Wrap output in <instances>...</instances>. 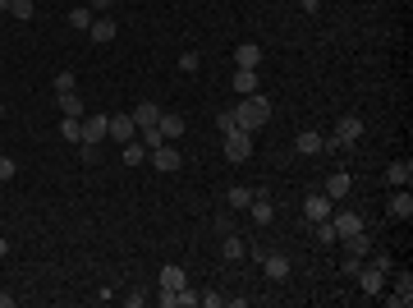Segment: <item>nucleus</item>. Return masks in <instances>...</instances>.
Instances as JSON below:
<instances>
[{"label":"nucleus","mask_w":413,"mask_h":308,"mask_svg":"<svg viewBox=\"0 0 413 308\" xmlns=\"http://www.w3.org/2000/svg\"><path fill=\"white\" fill-rule=\"evenodd\" d=\"M156 286H161V290H184L188 286V276H184V267H161V276H156Z\"/></svg>","instance_id":"19"},{"label":"nucleus","mask_w":413,"mask_h":308,"mask_svg":"<svg viewBox=\"0 0 413 308\" xmlns=\"http://www.w3.org/2000/svg\"><path fill=\"white\" fill-rule=\"evenodd\" d=\"M299 10H303V14H317V10H322V0H299Z\"/></svg>","instance_id":"39"},{"label":"nucleus","mask_w":413,"mask_h":308,"mask_svg":"<svg viewBox=\"0 0 413 308\" xmlns=\"http://www.w3.org/2000/svg\"><path fill=\"white\" fill-rule=\"evenodd\" d=\"M248 217L257 221V226H271V221H276V207H271V198H266V189H257V193H253Z\"/></svg>","instance_id":"11"},{"label":"nucleus","mask_w":413,"mask_h":308,"mask_svg":"<svg viewBox=\"0 0 413 308\" xmlns=\"http://www.w3.org/2000/svg\"><path fill=\"white\" fill-rule=\"evenodd\" d=\"M331 138H336L340 147H354V143L363 138V120H359V115H340V120H336V133H331Z\"/></svg>","instance_id":"4"},{"label":"nucleus","mask_w":413,"mask_h":308,"mask_svg":"<svg viewBox=\"0 0 413 308\" xmlns=\"http://www.w3.org/2000/svg\"><path fill=\"white\" fill-rule=\"evenodd\" d=\"M55 92H78V83H74L69 69H65V74H55Z\"/></svg>","instance_id":"33"},{"label":"nucleus","mask_w":413,"mask_h":308,"mask_svg":"<svg viewBox=\"0 0 413 308\" xmlns=\"http://www.w3.org/2000/svg\"><path fill=\"white\" fill-rule=\"evenodd\" d=\"M386 179H391L395 189H409V179H413V161H391V166H386Z\"/></svg>","instance_id":"20"},{"label":"nucleus","mask_w":413,"mask_h":308,"mask_svg":"<svg viewBox=\"0 0 413 308\" xmlns=\"http://www.w3.org/2000/svg\"><path fill=\"white\" fill-rule=\"evenodd\" d=\"M92 19H97V14H92V5H74V10H69V28H74V33H87V28H92Z\"/></svg>","instance_id":"23"},{"label":"nucleus","mask_w":413,"mask_h":308,"mask_svg":"<svg viewBox=\"0 0 413 308\" xmlns=\"http://www.w3.org/2000/svg\"><path fill=\"white\" fill-rule=\"evenodd\" d=\"M87 37H92V42H115V19H92Z\"/></svg>","instance_id":"25"},{"label":"nucleus","mask_w":413,"mask_h":308,"mask_svg":"<svg viewBox=\"0 0 413 308\" xmlns=\"http://www.w3.org/2000/svg\"><path fill=\"white\" fill-rule=\"evenodd\" d=\"M257 65H262V46L257 42L234 46V69H257Z\"/></svg>","instance_id":"13"},{"label":"nucleus","mask_w":413,"mask_h":308,"mask_svg":"<svg viewBox=\"0 0 413 308\" xmlns=\"http://www.w3.org/2000/svg\"><path fill=\"white\" fill-rule=\"evenodd\" d=\"M55 106L65 110V115H78V120H83V97H78V92H55Z\"/></svg>","instance_id":"26"},{"label":"nucleus","mask_w":413,"mask_h":308,"mask_svg":"<svg viewBox=\"0 0 413 308\" xmlns=\"http://www.w3.org/2000/svg\"><path fill=\"white\" fill-rule=\"evenodd\" d=\"M101 10H110V0H92V14H101Z\"/></svg>","instance_id":"40"},{"label":"nucleus","mask_w":413,"mask_h":308,"mask_svg":"<svg viewBox=\"0 0 413 308\" xmlns=\"http://www.w3.org/2000/svg\"><path fill=\"white\" fill-rule=\"evenodd\" d=\"M60 138H65V143H83V120H78V115H65V120H60Z\"/></svg>","instance_id":"27"},{"label":"nucleus","mask_w":413,"mask_h":308,"mask_svg":"<svg viewBox=\"0 0 413 308\" xmlns=\"http://www.w3.org/2000/svg\"><path fill=\"white\" fill-rule=\"evenodd\" d=\"M331 226H336V235L345 240V235H354V230H363L368 221L359 217V212H349V207H340V212H331Z\"/></svg>","instance_id":"10"},{"label":"nucleus","mask_w":413,"mask_h":308,"mask_svg":"<svg viewBox=\"0 0 413 308\" xmlns=\"http://www.w3.org/2000/svg\"><path fill=\"white\" fill-rule=\"evenodd\" d=\"M5 10H10V14H14V19H19V23H28V19H33V14H37V5H33V0H10Z\"/></svg>","instance_id":"29"},{"label":"nucleus","mask_w":413,"mask_h":308,"mask_svg":"<svg viewBox=\"0 0 413 308\" xmlns=\"http://www.w3.org/2000/svg\"><path fill=\"white\" fill-rule=\"evenodd\" d=\"M5 5H10V0H0V10H5Z\"/></svg>","instance_id":"42"},{"label":"nucleus","mask_w":413,"mask_h":308,"mask_svg":"<svg viewBox=\"0 0 413 308\" xmlns=\"http://www.w3.org/2000/svg\"><path fill=\"white\" fill-rule=\"evenodd\" d=\"M326 217H331V198L326 193H313V198L303 203V221L313 226V221H326Z\"/></svg>","instance_id":"15"},{"label":"nucleus","mask_w":413,"mask_h":308,"mask_svg":"<svg viewBox=\"0 0 413 308\" xmlns=\"http://www.w3.org/2000/svg\"><path fill=\"white\" fill-rule=\"evenodd\" d=\"M349 184H354V179H349V170H336V175L326 179V198H331V203H345V198H349Z\"/></svg>","instance_id":"17"},{"label":"nucleus","mask_w":413,"mask_h":308,"mask_svg":"<svg viewBox=\"0 0 413 308\" xmlns=\"http://www.w3.org/2000/svg\"><path fill=\"white\" fill-rule=\"evenodd\" d=\"M0 115H5V106H0Z\"/></svg>","instance_id":"43"},{"label":"nucleus","mask_w":413,"mask_h":308,"mask_svg":"<svg viewBox=\"0 0 413 308\" xmlns=\"http://www.w3.org/2000/svg\"><path fill=\"white\" fill-rule=\"evenodd\" d=\"M266 120H271V101L262 97V92H253V97H243L239 106H234V124L248 129V133H257Z\"/></svg>","instance_id":"1"},{"label":"nucleus","mask_w":413,"mask_h":308,"mask_svg":"<svg viewBox=\"0 0 413 308\" xmlns=\"http://www.w3.org/2000/svg\"><path fill=\"white\" fill-rule=\"evenodd\" d=\"M197 65H202V55H197V51H184V55H179V74H197Z\"/></svg>","instance_id":"31"},{"label":"nucleus","mask_w":413,"mask_h":308,"mask_svg":"<svg viewBox=\"0 0 413 308\" xmlns=\"http://www.w3.org/2000/svg\"><path fill=\"white\" fill-rule=\"evenodd\" d=\"M234 92H239V97H253V92H257V69H234Z\"/></svg>","instance_id":"24"},{"label":"nucleus","mask_w":413,"mask_h":308,"mask_svg":"<svg viewBox=\"0 0 413 308\" xmlns=\"http://www.w3.org/2000/svg\"><path fill=\"white\" fill-rule=\"evenodd\" d=\"M340 267H345V276H354V272L363 267V258H349V254H345V263H340Z\"/></svg>","instance_id":"37"},{"label":"nucleus","mask_w":413,"mask_h":308,"mask_svg":"<svg viewBox=\"0 0 413 308\" xmlns=\"http://www.w3.org/2000/svg\"><path fill=\"white\" fill-rule=\"evenodd\" d=\"M216 129H220V133H230V129H239V124H234V110H220V115H216Z\"/></svg>","instance_id":"35"},{"label":"nucleus","mask_w":413,"mask_h":308,"mask_svg":"<svg viewBox=\"0 0 413 308\" xmlns=\"http://www.w3.org/2000/svg\"><path fill=\"white\" fill-rule=\"evenodd\" d=\"M129 115H133V124H138V129H152V124L161 120V106H156V101H142V106L129 110Z\"/></svg>","instance_id":"18"},{"label":"nucleus","mask_w":413,"mask_h":308,"mask_svg":"<svg viewBox=\"0 0 413 308\" xmlns=\"http://www.w3.org/2000/svg\"><path fill=\"white\" fill-rule=\"evenodd\" d=\"M14 175H19V161H14V156H0V184L14 179Z\"/></svg>","instance_id":"32"},{"label":"nucleus","mask_w":413,"mask_h":308,"mask_svg":"<svg viewBox=\"0 0 413 308\" xmlns=\"http://www.w3.org/2000/svg\"><path fill=\"white\" fill-rule=\"evenodd\" d=\"M262 267H266V281H290V258L280 254V249H271V254H262Z\"/></svg>","instance_id":"6"},{"label":"nucleus","mask_w":413,"mask_h":308,"mask_svg":"<svg viewBox=\"0 0 413 308\" xmlns=\"http://www.w3.org/2000/svg\"><path fill=\"white\" fill-rule=\"evenodd\" d=\"M368 258H372V267H381V272H386V276L395 272V258H391V254H368Z\"/></svg>","instance_id":"34"},{"label":"nucleus","mask_w":413,"mask_h":308,"mask_svg":"<svg viewBox=\"0 0 413 308\" xmlns=\"http://www.w3.org/2000/svg\"><path fill=\"white\" fill-rule=\"evenodd\" d=\"M106 138H115V143H133L138 138V124H133V115H106Z\"/></svg>","instance_id":"3"},{"label":"nucleus","mask_w":413,"mask_h":308,"mask_svg":"<svg viewBox=\"0 0 413 308\" xmlns=\"http://www.w3.org/2000/svg\"><path fill=\"white\" fill-rule=\"evenodd\" d=\"M294 152H299V156H317V152H326V133L303 129L299 138H294Z\"/></svg>","instance_id":"8"},{"label":"nucleus","mask_w":413,"mask_h":308,"mask_svg":"<svg viewBox=\"0 0 413 308\" xmlns=\"http://www.w3.org/2000/svg\"><path fill=\"white\" fill-rule=\"evenodd\" d=\"M220 147H225L230 161H248L253 156V133L248 129H230V133H220Z\"/></svg>","instance_id":"2"},{"label":"nucleus","mask_w":413,"mask_h":308,"mask_svg":"<svg viewBox=\"0 0 413 308\" xmlns=\"http://www.w3.org/2000/svg\"><path fill=\"white\" fill-rule=\"evenodd\" d=\"M193 304H197V295H193V290L184 286V290H179V308H193Z\"/></svg>","instance_id":"38"},{"label":"nucleus","mask_w":413,"mask_h":308,"mask_svg":"<svg viewBox=\"0 0 413 308\" xmlns=\"http://www.w3.org/2000/svg\"><path fill=\"white\" fill-rule=\"evenodd\" d=\"M354 276H359L363 295H381V290H386V272H381V267H372V263H363Z\"/></svg>","instance_id":"7"},{"label":"nucleus","mask_w":413,"mask_h":308,"mask_svg":"<svg viewBox=\"0 0 413 308\" xmlns=\"http://www.w3.org/2000/svg\"><path fill=\"white\" fill-rule=\"evenodd\" d=\"M161 304L165 308H179V290H161Z\"/></svg>","instance_id":"36"},{"label":"nucleus","mask_w":413,"mask_h":308,"mask_svg":"<svg viewBox=\"0 0 413 308\" xmlns=\"http://www.w3.org/2000/svg\"><path fill=\"white\" fill-rule=\"evenodd\" d=\"M391 308H409L413 304V276L409 272H395V295H386Z\"/></svg>","instance_id":"9"},{"label":"nucleus","mask_w":413,"mask_h":308,"mask_svg":"<svg viewBox=\"0 0 413 308\" xmlns=\"http://www.w3.org/2000/svg\"><path fill=\"white\" fill-rule=\"evenodd\" d=\"M404 5H409V0H404Z\"/></svg>","instance_id":"44"},{"label":"nucleus","mask_w":413,"mask_h":308,"mask_svg":"<svg viewBox=\"0 0 413 308\" xmlns=\"http://www.w3.org/2000/svg\"><path fill=\"white\" fill-rule=\"evenodd\" d=\"M253 193H257V189H248V184H234L225 193V203H230V212H248V203H253Z\"/></svg>","instance_id":"22"},{"label":"nucleus","mask_w":413,"mask_h":308,"mask_svg":"<svg viewBox=\"0 0 413 308\" xmlns=\"http://www.w3.org/2000/svg\"><path fill=\"white\" fill-rule=\"evenodd\" d=\"M156 129H161V138H165V143H174V138H184V115H170V110H161Z\"/></svg>","instance_id":"16"},{"label":"nucleus","mask_w":413,"mask_h":308,"mask_svg":"<svg viewBox=\"0 0 413 308\" xmlns=\"http://www.w3.org/2000/svg\"><path fill=\"white\" fill-rule=\"evenodd\" d=\"M101 138H106V115H83V143L97 147ZM83 143H78V147H83Z\"/></svg>","instance_id":"12"},{"label":"nucleus","mask_w":413,"mask_h":308,"mask_svg":"<svg viewBox=\"0 0 413 308\" xmlns=\"http://www.w3.org/2000/svg\"><path fill=\"white\" fill-rule=\"evenodd\" d=\"M5 254H10V240H5V235H0V258H5Z\"/></svg>","instance_id":"41"},{"label":"nucleus","mask_w":413,"mask_h":308,"mask_svg":"<svg viewBox=\"0 0 413 308\" xmlns=\"http://www.w3.org/2000/svg\"><path fill=\"white\" fill-rule=\"evenodd\" d=\"M313 235H317L322 244H331V249L340 244V235H336V226H331V217H326V221H313Z\"/></svg>","instance_id":"28"},{"label":"nucleus","mask_w":413,"mask_h":308,"mask_svg":"<svg viewBox=\"0 0 413 308\" xmlns=\"http://www.w3.org/2000/svg\"><path fill=\"white\" fill-rule=\"evenodd\" d=\"M391 217H395V221H409V217H413V193H409V189H395V198H391Z\"/></svg>","instance_id":"21"},{"label":"nucleus","mask_w":413,"mask_h":308,"mask_svg":"<svg viewBox=\"0 0 413 308\" xmlns=\"http://www.w3.org/2000/svg\"><path fill=\"white\" fill-rule=\"evenodd\" d=\"M152 166H156V170H161V175H174V170L184 166V156H179V147L161 143V147H152Z\"/></svg>","instance_id":"5"},{"label":"nucleus","mask_w":413,"mask_h":308,"mask_svg":"<svg viewBox=\"0 0 413 308\" xmlns=\"http://www.w3.org/2000/svg\"><path fill=\"white\" fill-rule=\"evenodd\" d=\"M220 258H225V263H243V258H248V244H243L239 235H220Z\"/></svg>","instance_id":"14"},{"label":"nucleus","mask_w":413,"mask_h":308,"mask_svg":"<svg viewBox=\"0 0 413 308\" xmlns=\"http://www.w3.org/2000/svg\"><path fill=\"white\" fill-rule=\"evenodd\" d=\"M142 156H147V147L133 138V143H124V166H142Z\"/></svg>","instance_id":"30"}]
</instances>
